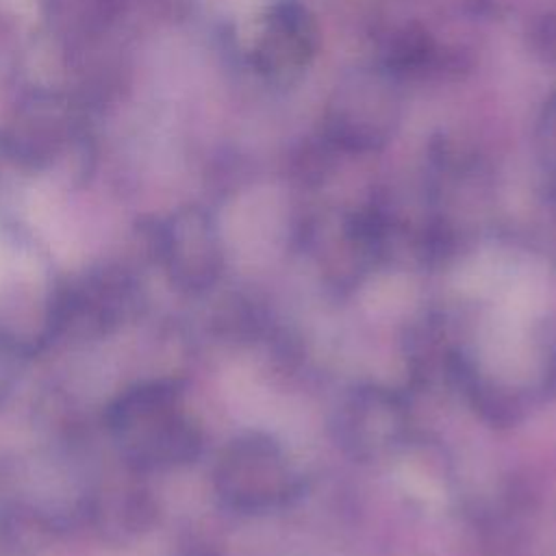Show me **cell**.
Wrapping results in <instances>:
<instances>
[{"instance_id": "3", "label": "cell", "mask_w": 556, "mask_h": 556, "mask_svg": "<svg viewBox=\"0 0 556 556\" xmlns=\"http://www.w3.org/2000/svg\"><path fill=\"white\" fill-rule=\"evenodd\" d=\"M413 415L406 395L384 384H356L337 404L332 439L356 463H380L410 439Z\"/></svg>"}, {"instance_id": "7", "label": "cell", "mask_w": 556, "mask_h": 556, "mask_svg": "<svg viewBox=\"0 0 556 556\" xmlns=\"http://www.w3.org/2000/svg\"><path fill=\"white\" fill-rule=\"evenodd\" d=\"M28 348L13 334L0 330V404L11 393Z\"/></svg>"}, {"instance_id": "1", "label": "cell", "mask_w": 556, "mask_h": 556, "mask_svg": "<svg viewBox=\"0 0 556 556\" xmlns=\"http://www.w3.org/2000/svg\"><path fill=\"white\" fill-rule=\"evenodd\" d=\"M124 463L139 473L187 467L204 447L202 428L182 406V382L159 378L122 391L104 415Z\"/></svg>"}, {"instance_id": "6", "label": "cell", "mask_w": 556, "mask_h": 556, "mask_svg": "<svg viewBox=\"0 0 556 556\" xmlns=\"http://www.w3.org/2000/svg\"><path fill=\"white\" fill-rule=\"evenodd\" d=\"M317 48V26L295 0H282L269 15V37L263 46V67L278 80H293Z\"/></svg>"}, {"instance_id": "8", "label": "cell", "mask_w": 556, "mask_h": 556, "mask_svg": "<svg viewBox=\"0 0 556 556\" xmlns=\"http://www.w3.org/2000/svg\"><path fill=\"white\" fill-rule=\"evenodd\" d=\"M187 556H213V554L206 552V549H193V552H189Z\"/></svg>"}, {"instance_id": "4", "label": "cell", "mask_w": 556, "mask_h": 556, "mask_svg": "<svg viewBox=\"0 0 556 556\" xmlns=\"http://www.w3.org/2000/svg\"><path fill=\"white\" fill-rule=\"evenodd\" d=\"M135 304V282L122 271H96L61 287L46 311L50 337L93 339L115 330Z\"/></svg>"}, {"instance_id": "2", "label": "cell", "mask_w": 556, "mask_h": 556, "mask_svg": "<svg viewBox=\"0 0 556 556\" xmlns=\"http://www.w3.org/2000/svg\"><path fill=\"white\" fill-rule=\"evenodd\" d=\"M213 489L228 510L258 515L291 504L302 482L271 434L245 432L222 450L213 469Z\"/></svg>"}, {"instance_id": "5", "label": "cell", "mask_w": 556, "mask_h": 556, "mask_svg": "<svg viewBox=\"0 0 556 556\" xmlns=\"http://www.w3.org/2000/svg\"><path fill=\"white\" fill-rule=\"evenodd\" d=\"M159 261L178 291L200 295L213 289L224 269V250L213 222L200 211L180 215L161 235Z\"/></svg>"}]
</instances>
